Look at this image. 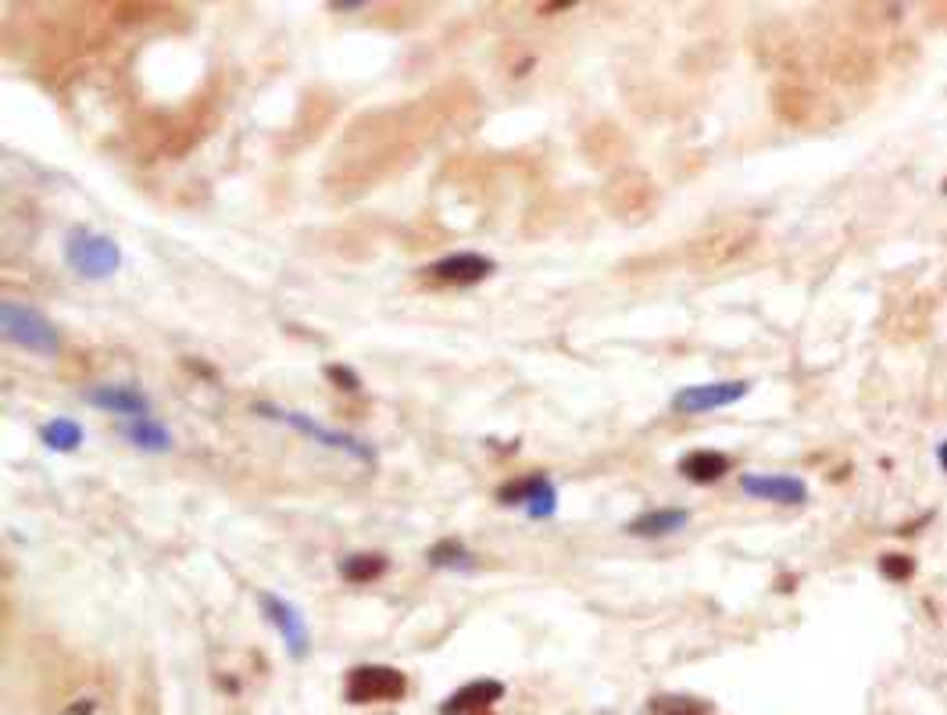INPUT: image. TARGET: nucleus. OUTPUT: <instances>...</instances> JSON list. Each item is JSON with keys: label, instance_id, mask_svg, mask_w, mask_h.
I'll return each mask as SVG.
<instances>
[{"label": "nucleus", "instance_id": "obj_1", "mask_svg": "<svg viewBox=\"0 0 947 715\" xmlns=\"http://www.w3.org/2000/svg\"><path fill=\"white\" fill-rule=\"evenodd\" d=\"M254 415H262V419H272V422L290 426L293 433L308 437L311 444H319V448L344 451L347 458L365 462V465H375V448H372V444H365V440L355 437V433H344V429L322 426L319 419H311V415H304V412H293V408L272 405V401H257V405H254Z\"/></svg>", "mask_w": 947, "mask_h": 715}, {"label": "nucleus", "instance_id": "obj_2", "mask_svg": "<svg viewBox=\"0 0 947 715\" xmlns=\"http://www.w3.org/2000/svg\"><path fill=\"white\" fill-rule=\"evenodd\" d=\"M64 265L89 283L108 279L122 269V247L111 237H104V233L75 226L69 237H64Z\"/></svg>", "mask_w": 947, "mask_h": 715}, {"label": "nucleus", "instance_id": "obj_3", "mask_svg": "<svg viewBox=\"0 0 947 715\" xmlns=\"http://www.w3.org/2000/svg\"><path fill=\"white\" fill-rule=\"evenodd\" d=\"M0 330L15 347L29 350V355H44V358H55L58 347H61V336L55 330L44 311H36L33 305H22V301H4L0 305Z\"/></svg>", "mask_w": 947, "mask_h": 715}, {"label": "nucleus", "instance_id": "obj_4", "mask_svg": "<svg viewBox=\"0 0 947 715\" xmlns=\"http://www.w3.org/2000/svg\"><path fill=\"white\" fill-rule=\"evenodd\" d=\"M408 694V676L394 666H355L347 672V705H394Z\"/></svg>", "mask_w": 947, "mask_h": 715}, {"label": "nucleus", "instance_id": "obj_5", "mask_svg": "<svg viewBox=\"0 0 947 715\" xmlns=\"http://www.w3.org/2000/svg\"><path fill=\"white\" fill-rule=\"evenodd\" d=\"M257 608H262L268 627L283 636L287 655L293 662H304L308 652H311V633H308V619H304L301 608H297L293 601H287V597L272 594V591H257Z\"/></svg>", "mask_w": 947, "mask_h": 715}, {"label": "nucleus", "instance_id": "obj_6", "mask_svg": "<svg viewBox=\"0 0 947 715\" xmlns=\"http://www.w3.org/2000/svg\"><path fill=\"white\" fill-rule=\"evenodd\" d=\"M751 394L747 380H719V383H694V386H680L672 394V412L680 415H705L716 408H730L736 401H744Z\"/></svg>", "mask_w": 947, "mask_h": 715}, {"label": "nucleus", "instance_id": "obj_7", "mask_svg": "<svg viewBox=\"0 0 947 715\" xmlns=\"http://www.w3.org/2000/svg\"><path fill=\"white\" fill-rule=\"evenodd\" d=\"M494 272H498V262L479 251H454V254L436 258L433 265H425V276L436 283H451V286H476L494 276Z\"/></svg>", "mask_w": 947, "mask_h": 715}, {"label": "nucleus", "instance_id": "obj_8", "mask_svg": "<svg viewBox=\"0 0 947 715\" xmlns=\"http://www.w3.org/2000/svg\"><path fill=\"white\" fill-rule=\"evenodd\" d=\"M83 401L108 415H122V419H144L151 415V397L133 383H97L83 390Z\"/></svg>", "mask_w": 947, "mask_h": 715}, {"label": "nucleus", "instance_id": "obj_9", "mask_svg": "<svg viewBox=\"0 0 947 715\" xmlns=\"http://www.w3.org/2000/svg\"><path fill=\"white\" fill-rule=\"evenodd\" d=\"M741 490L755 501H772V504H804L808 501V484L801 476L787 473H744Z\"/></svg>", "mask_w": 947, "mask_h": 715}, {"label": "nucleus", "instance_id": "obj_10", "mask_svg": "<svg viewBox=\"0 0 947 715\" xmlns=\"http://www.w3.org/2000/svg\"><path fill=\"white\" fill-rule=\"evenodd\" d=\"M501 698H504V683L483 676V680L465 683L454 694H447L444 701H440V715H479V712L494 708Z\"/></svg>", "mask_w": 947, "mask_h": 715}, {"label": "nucleus", "instance_id": "obj_11", "mask_svg": "<svg viewBox=\"0 0 947 715\" xmlns=\"http://www.w3.org/2000/svg\"><path fill=\"white\" fill-rule=\"evenodd\" d=\"M119 437L129 448H136L144 454H165L168 448H172V433H168V426L151 419V415H144V419H122Z\"/></svg>", "mask_w": 947, "mask_h": 715}, {"label": "nucleus", "instance_id": "obj_12", "mask_svg": "<svg viewBox=\"0 0 947 715\" xmlns=\"http://www.w3.org/2000/svg\"><path fill=\"white\" fill-rule=\"evenodd\" d=\"M686 523H691V512L686 509H651V512L633 519L626 533L630 537H640V540H661V537H672V533L686 529Z\"/></svg>", "mask_w": 947, "mask_h": 715}, {"label": "nucleus", "instance_id": "obj_13", "mask_svg": "<svg viewBox=\"0 0 947 715\" xmlns=\"http://www.w3.org/2000/svg\"><path fill=\"white\" fill-rule=\"evenodd\" d=\"M726 473H730V454L722 451L697 448L680 458V476L691 479V484H719Z\"/></svg>", "mask_w": 947, "mask_h": 715}, {"label": "nucleus", "instance_id": "obj_14", "mask_svg": "<svg viewBox=\"0 0 947 715\" xmlns=\"http://www.w3.org/2000/svg\"><path fill=\"white\" fill-rule=\"evenodd\" d=\"M386 569H391V558H386L383 551H361V555H347L340 562V576L347 583H375L386 576Z\"/></svg>", "mask_w": 947, "mask_h": 715}, {"label": "nucleus", "instance_id": "obj_15", "mask_svg": "<svg viewBox=\"0 0 947 715\" xmlns=\"http://www.w3.org/2000/svg\"><path fill=\"white\" fill-rule=\"evenodd\" d=\"M425 562H430L433 569H447V572H472L476 555L465 548L458 537H444L425 551Z\"/></svg>", "mask_w": 947, "mask_h": 715}, {"label": "nucleus", "instance_id": "obj_16", "mask_svg": "<svg viewBox=\"0 0 947 715\" xmlns=\"http://www.w3.org/2000/svg\"><path fill=\"white\" fill-rule=\"evenodd\" d=\"M40 440H44L50 451L69 454V451H75V448H83L86 429L75 422V419H69V415H58V419H50V422L40 429Z\"/></svg>", "mask_w": 947, "mask_h": 715}, {"label": "nucleus", "instance_id": "obj_17", "mask_svg": "<svg viewBox=\"0 0 947 715\" xmlns=\"http://www.w3.org/2000/svg\"><path fill=\"white\" fill-rule=\"evenodd\" d=\"M543 479H548V473H529V476H523V479H512V484H504V487L498 490V501L508 504V509H526V504L537 498V490H540Z\"/></svg>", "mask_w": 947, "mask_h": 715}, {"label": "nucleus", "instance_id": "obj_18", "mask_svg": "<svg viewBox=\"0 0 947 715\" xmlns=\"http://www.w3.org/2000/svg\"><path fill=\"white\" fill-rule=\"evenodd\" d=\"M526 515L534 519V523H548V519L558 515V487H554V479H551V476L540 484L537 498L526 504Z\"/></svg>", "mask_w": 947, "mask_h": 715}, {"label": "nucleus", "instance_id": "obj_19", "mask_svg": "<svg viewBox=\"0 0 947 715\" xmlns=\"http://www.w3.org/2000/svg\"><path fill=\"white\" fill-rule=\"evenodd\" d=\"M655 708L658 715H708L711 712L708 705H700L694 698H658Z\"/></svg>", "mask_w": 947, "mask_h": 715}, {"label": "nucleus", "instance_id": "obj_20", "mask_svg": "<svg viewBox=\"0 0 947 715\" xmlns=\"http://www.w3.org/2000/svg\"><path fill=\"white\" fill-rule=\"evenodd\" d=\"M879 572H884V576L894 580V583H904V580L915 572V558H908V555H884V558H879Z\"/></svg>", "mask_w": 947, "mask_h": 715}, {"label": "nucleus", "instance_id": "obj_21", "mask_svg": "<svg viewBox=\"0 0 947 715\" xmlns=\"http://www.w3.org/2000/svg\"><path fill=\"white\" fill-rule=\"evenodd\" d=\"M326 380L333 386L347 390V394H358V390H361V376L355 369H347V366H326Z\"/></svg>", "mask_w": 947, "mask_h": 715}, {"label": "nucleus", "instance_id": "obj_22", "mask_svg": "<svg viewBox=\"0 0 947 715\" xmlns=\"http://www.w3.org/2000/svg\"><path fill=\"white\" fill-rule=\"evenodd\" d=\"M361 8H365V0H329V11H336V15H350V11Z\"/></svg>", "mask_w": 947, "mask_h": 715}, {"label": "nucleus", "instance_id": "obj_23", "mask_svg": "<svg viewBox=\"0 0 947 715\" xmlns=\"http://www.w3.org/2000/svg\"><path fill=\"white\" fill-rule=\"evenodd\" d=\"M97 708V701H89V698H83V705H69V715H89Z\"/></svg>", "mask_w": 947, "mask_h": 715}, {"label": "nucleus", "instance_id": "obj_24", "mask_svg": "<svg viewBox=\"0 0 947 715\" xmlns=\"http://www.w3.org/2000/svg\"><path fill=\"white\" fill-rule=\"evenodd\" d=\"M568 8H573V0H558V4H543L540 11L543 15H551V11H568Z\"/></svg>", "mask_w": 947, "mask_h": 715}, {"label": "nucleus", "instance_id": "obj_25", "mask_svg": "<svg viewBox=\"0 0 947 715\" xmlns=\"http://www.w3.org/2000/svg\"><path fill=\"white\" fill-rule=\"evenodd\" d=\"M937 465L947 473V440H940V448H937Z\"/></svg>", "mask_w": 947, "mask_h": 715}, {"label": "nucleus", "instance_id": "obj_26", "mask_svg": "<svg viewBox=\"0 0 947 715\" xmlns=\"http://www.w3.org/2000/svg\"><path fill=\"white\" fill-rule=\"evenodd\" d=\"M479 715H494V708H490V712H479Z\"/></svg>", "mask_w": 947, "mask_h": 715}, {"label": "nucleus", "instance_id": "obj_27", "mask_svg": "<svg viewBox=\"0 0 947 715\" xmlns=\"http://www.w3.org/2000/svg\"><path fill=\"white\" fill-rule=\"evenodd\" d=\"M940 190H944V193H947V179H944V187H940Z\"/></svg>", "mask_w": 947, "mask_h": 715}]
</instances>
